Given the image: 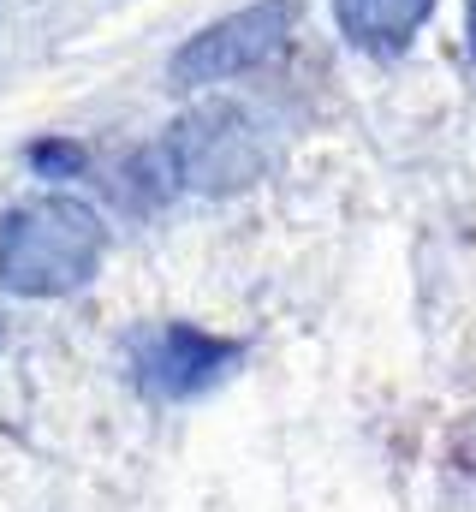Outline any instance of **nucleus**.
<instances>
[{
  "label": "nucleus",
  "instance_id": "nucleus-1",
  "mask_svg": "<svg viewBox=\"0 0 476 512\" xmlns=\"http://www.w3.org/2000/svg\"><path fill=\"white\" fill-rule=\"evenodd\" d=\"M108 227L72 197H36L0 215V286L18 298H66L96 280Z\"/></svg>",
  "mask_w": 476,
  "mask_h": 512
},
{
  "label": "nucleus",
  "instance_id": "nucleus-2",
  "mask_svg": "<svg viewBox=\"0 0 476 512\" xmlns=\"http://www.w3.org/2000/svg\"><path fill=\"white\" fill-rule=\"evenodd\" d=\"M292 24H298V0H250L233 18H221L203 36H191L167 60V84L173 90H197V84H215V78H238V72L274 60L292 42Z\"/></svg>",
  "mask_w": 476,
  "mask_h": 512
},
{
  "label": "nucleus",
  "instance_id": "nucleus-3",
  "mask_svg": "<svg viewBox=\"0 0 476 512\" xmlns=\"http://www.w3.org/2000/svg\"><path fill=\"white\" fill-rule=\"evenodd\" d=\"M173 167L191 191H209V197H227L238 185H250L268 161V143L262 131L250 126V114L238 108H197L185 126L173 131Z\"/></svg>",
  "mask_w": 476,
  "mask_h": 512
},
{
  "label": "nucleus",
  "instance_id": "nucleus-4",
  "mask_svg": "<svg viewBox=\"0 0 476 512\" xmlns=\"http://www.w3.org/2000/svg\"><path fill=\"white\" fill-rule=\"evenodd\" d=\"M233 364H238L233 340H215V334H197V328H155L137 352V382L155 399H185V393L215 387Z\"/></svg>",
  "mask_w": 476,
  "mask_h": 512
},
{
  "label": "nucleus",
  "instance_id": "nucleus-5",
  "mask_svg": "<svg viewBox=\"0 0 476 512\" xmlns=\"http://www.w3.org/2000/svg\"><path fill=\"white\" fill-rule=\"evenodd\" d=\"M435 0H334V18L363 54H399L423 24H429Z\"/></svg>",
  "mask_w": 476,
  "mask_h": 512
},
{
  "label": "nucleus",
  "instance_id": "nucleus-6",
  "mask_svg": "<svg viewBox=\"0 0 476 512\" xmlns=\"http://www.w3.org/2000/svg\"><path fill=\"white\" fill-rule=\"evenodd\" d=\"M471 48H476V0H471Z\"/></svg>",
  "mask_w": 476,
  "mask_h": 512
},
{
  "label": "nucleus",
  "instance_id": "nucleus-7",
  "mask_svg": "<svg viewBox=\"0 0 476 512\" xmlns=\"http://www.w3.org/2000/svg\"><path fill=\"white\" fill-rule=\"evenodd\" d=\"M0 334H6V328H0Z\"/></svg>",
  "mask_w": 476,
  "mask_h": 512
}]
</instances>
